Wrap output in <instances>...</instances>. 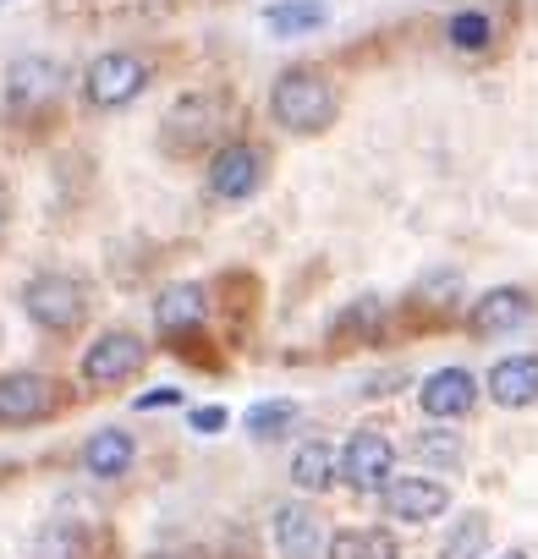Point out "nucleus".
I'll use <instances>...</instances> for the list:
<instances>
[{
  "mask_svg": "<svg viewBox=\"0 0 538 559\" xmlns=\"http://www.w3.org/2000/svg\"><path fill=\"white\" fill-rule=\"evenodd\" d=\"M527 313H533V297L522 286H494L489 297L472 302L467 324H472V335H500V330H516Z\"/></svg>",
  "mask_w": 538,
  "mask_h": 559,
  "instance_id": "nucleus-16",
  "label": "nucleus"
},
{
  "mask_svg": "<svg viewBox=\"0 0 538 559\" xmlns=\"http://www.w3.org/2000/svg\"><path fill=\"white\" fill-rule=\"evenodd\" d=\"M489 401L494 406H505V412H522V406H533L538 401V357H500L494 368H489Z\"/></svg>",
  "mask_w": 538,
  "mask_h": 559,
  "instance_id": "nucleus-14",
  "label": "nucleus"
},
{
  "mask_svg": "<svg viewBox=\"0 0 538 559\" xmlns=\"http://www.w3.org/2000/svg\"><path fill=\"white\" fill-rule=\"evenodd\" d=\"M412 455L429 461V466H461V439H456L451 428H423V433L412 439Z\"/></svg>",
  "mask_w": 538,
  "mask_h": 559,
  "instance_id": "nucleus-23",
  "label": "nucleus"
},
{
  "mask_svg": "<svg viewBox=\"0 0 538 559\" xmlns=\"http://www.w3.org/2000/svg\"><path fill=\"white\" fill-rule=\"evenodd\" d=\"M258 181H264V154H258L253 143H225V148H214V159H209V192H214V198L242 203V198L258 192Z\"/></svg>",
  "mask_w": 538,
  "mask_h": 559,
  "instance_id": "nucleus-7",
  "label": "nucleus"
},
{
  "mask_svg": "<svg viewBox=\"0 0 538 559\" xmlns=\"http://www.w3.org/2000/svg\"><path fill=\"white\" fill-rule=\"evenodd\" d=\"M143 88H149V61L132 50H105L83 72V99L94 110H127Z\"/></svg>",
  "mask_w": 538,
  "mask_h": 559,
  "instance_id": "nucleus-3",
  "label": "nucleus"
},
{
  "mask_svg": "<svg viewBox=\"0 0 538 559\" xmlns=\"http://www.w3.org/2000/svg\"><path fill=\"white\" fill-rule=\"evenodd\" d=\"M214 127H220V99L214 94H187V99H176L171 105V116H165V148L176 154H192V148H203L209 138H214Z\"/></svg>",
  "mask_w": 538,
  "mask_h": 559,
  "instance_id": "nucleus-9",
  "label": "nucleus"
},
{
  "mask_svg": "<svg viewBox=\"0 0 538 559\" xmlns=\"http://www.w3.org/2000/svg\"><path fill=\"white\" fill-rule=\"evenodd\" d=\"M325 17H330L325 0H276V7L264 12V28L276 39H297V34H314Z\"/></svg>",
  "mask_w": 538,
  "mask_h": 559,
  "instance_id": "nucleus-17",
  "label": "nucleus"
},
{
  "mask_svg": "<svg viewBox=\"0 0 538 559\" xmlns=\"http://www.w3.org/2000/svg\"><path fill=\"white\" fill-rule=\"evenodd\" d=\"M23 313L50 330V335H72L83 319H89V286L78 274H61V269H45L23 286Z\"/></svg>",
  "mask_w": 538,
  "mask_h": 559,
  "instance_id": "nucleus-2",
  "label": "nucleus"
},
{
  "mask_svg": "<svg viewBox=\"0 0 538 559\" xmlns=\"http://www.w3.org/2000/svg\"><path fill=\"white\" fill-rule=\"evenodd\" d=\"M325 559H396V543H390V532H358V526H347V532H336L325 543Z\"/></svg>",
  "mask_w": 538,
  "mask_h": 559,
  "instance_id": "nucleus-19",
  "label": "nucleus"
},
{
  "mask_svg": "<svg viewBox=\"0 0 538 559\" xmlns=\"http://www.w3.org/2000/svg\"><path fill=\"white\" fill-rule=\"evenodd\" d=\"M494 559H527V554H522V548H505V554H494Z\"/></svg>",
  "mask_w": 538,
  "mask_h": 559,
  "instance_id": "nucleus-28",
  "label": "nucleus"
},
{
  "mask_svg": "<svg viewBox=\"0 0 538 559\" xmlns=\"http://www.w3.org/2000/svg\"><path fill=\"white\" fill-rule=\"evenodd\" d=\"M276 548L281 559H325V521L314 504L286 499L276 504Z\"/></svg>",
  "mask_w": 538,
  "mask_h": 559,
  "instance_id": "nucleus-11",
  "label": "nucleus"
},
{
  "mask_svg": "<svg viewBox=\"0 0 538 559\" xmlns=\"http://www.w3.org/2000/svg\"><path fill=\"white\" fill-rule=\"evenodd\" d=\"M483 548H489V515H456V526L445 532V543H440V559H483Z\"/></svg>",
  "mask_w": 538,
  "mask_h": 559,
  "instance_id": "nucleus-20",
  "label": "nucleus"
},
{
  "mask_svg": "<svg viewBox=\"0 0 538 559\" xmlns=\"http://www.w3.org/2000/svg\"><path fill=\"white\" fill-rule=\"evenodd\" d=\"M176 401H182V390H176V384H171V390H149V395H138V406H143V412H154V406H176Z\"/></svg>",
  "mask_w": 538,
  "mask_h": 559,
  "instance_id": "nucleus-25",
  "label": "nucleus"
},
{
  "mask_svg": "<svg viewBox=\"0 0 538 559\" xmlns=\"http://www.w3.org/2000/svg\"><path fill=\"white\" fill-rule=\"evenodd\" d=\"M149 559H198L192 548H182V554H149Z\"/></svg>",
  "mask_w": 538,
  "mask_h": 559,
  "instance_id": "nucleus-27",
  "label": "nucleus"
},
{
  "mask_svg": "<svg viewBox=\"0 0 538 559\" xmlns=\"http://www.w3.org/2000/svg\"><path fill=\"white\" fill-rule=\"evenodd\" d=\"M187 423H192V433H220V428H225L231 417H225V406H198V412H192Z\"/></svg>",
  "mask_w": 538,
  "mask_h": 559,
  "instance_id": "nucleus-24",
  "label": "nucleus"
},
{
  "mask_svg": "<svg viewBox=\"0 0 538 559\" xmlns=\"http://www.w3.org/2000/svg\"><path fill=\"white\" fill-rule=\"evenodd\" d=\"M292 483H297L303 493H325V488L336 483V450H330L325 439L297 444V455H292Z\"/></svg>",
  "mask_w": 538,
  "mask_h": 559,
  "instance_id": "nucleus-18",
  "label": "nucleus"
},
{
  "mask_svg": "<svg viewBox=\"0 0 538 559\" xmlns=\"http://www.w3.org/2000/svg\"><path fill=\"white\" fill-rule=\"evenodd\" d=\"M379 499H385V510H390L396 521H412V526L451 510V488L434 483V477H390V483L379 488Z\"/></svg>",
  "mask_w": 538,
  "mask_h": 559,
  "instance_id": "nucleus-10",
  "label": "nucleus"
},
{
  "mask_svg": "<svg viewBox=\"0 0 538 559\" xmlns=\"http://www.w3.org/2000/svg\"><path fill=\"white\" fill-rule=\"evenodd\" d=\"M132 461H138V439H132L127 428H100V433L83 444V472H89V477H100V483L127 477V472H132Z\"/></svg>",
  "mask_w": 538,
  "mask_h": 559,
  "instance_id": "nucleus-15",
  "label": "nucleus"
},
{
  "mask_svg": "<svg viewBox=\"0 0 538 559\" xmlns=\"http://www.w3.org/2000/svg\"><path fill=\"white\" fill-rule=\"evenodd\" d=\"M336 110H341V94H336L330 72H319V67H292L269 88V116L286 132H325L336 121Z\"/></svg>",
  "mask_w": 538,
  "mask_h": 559,
  "instance_id": "nucleus-1",
  "label": "nucleus"
},
{
  "mask_svg": "<svg viewBox=\"0 0 538 559\" xmlns=\"http://www.w3.org/2000/svg\"><path fill=\"white\" fill-rule=\"evenodd\" d=\"M56 412V384L45 373H7L0 379V428H28Z\"/></svg>",
  "mask_w": 538,
  "mask_h": 559,
  "instance_id": "nucleus-8",
  "label": "nucleus"
},
{
  "mask_svg": "<svg viewBox=\"0 0 538 559\" xmlns=\"http://www.w3.org/2000/svg\"><path fill=\"white\" fill-rule=\"evenodd\" d=\"M445 39L456 50H489L494 23H489V12H456V17H445Z\"/></svg>",
  "mask_w": 538,
  "mask_h": 559,
  "instance_id": "nucleus-22",
  "label": "nucleus"
},
{
  "mask_svg": "<svg viewBox=\"0 0 538 559\" xmlns=\"http://www.w3.org/2000/svg\"><path fill=\"white\" fill-rule=\"evenodd\" d=\"M297 423V401H258L247 406V433L253 439H281Z\"/></svg>",
  "mask_w": 538,
  "mask_h": 559,
  "instance_id": "nucleus-21",
  "label": "nucleus"
},
{
  "mask_svg": "<svg viewBox=\"0 0 538 559\" xmlns=\"http://www.w3.org/2000/svg\"><path fill=\"white\" fill-rule=\"evenodd\" d=\"M472 401H478V379H472L467 368H440V373H429V379L418 384V406H423L434 423L467 417Z\"/></svg>",
  "mask_w": 538,
  "mask_h": 559,
  "instance_id": "nucleus-12",
  "label": "nucleus"
},
{
  "mask_svg": "<svg viewBox=\"0 0 538 559\" xmlns=\"http://www.w3.org/2000/svg\"><path fill=\"white\" fill-rule=\"evenodd\" d=\"M7 219H12V203H7V187H0V236H7Z\"/></svg>",
  "mask_w": 538,
  "mask_h": 559,
  "instance_id": "nucleus-26",
  "label": "nucleus"
},
{
  "mask_svg": "<svg viewBox=\"0 0 538 559\" xmlns=\"http://www.w3.org/2000/svg\"><path fill=\"white\" fill-rule=\"evenodd\" d=\"M56 94H61V67H56L50 56H23V61L7 67V110H12L17 121L50 110Z\"/></svg>",
  "mask_w": 538,
  "mask_h": 559,
  "instance_id": "nucleus-6",
  "label": "nucleus"
},
{
  "mask_svg": "<svg viewBox=\"0 0 538 559\" xmlns=\"http://www.w3.org/2000/svg\"><path fill=\"white\" fill-rule=\"evenodd\" d=\"M143 362H149V346H143L132 330H110V335H100V341L83 352L78 373H83V384H94V390H110V384L132 379Z\"/></svg>",
  "mask_w": 538,
  "mask_h": 559,
  "instance_id": "nucleus-5",
  "label": "nucleus"
},
{
  "mask_svg": "<svg viewBox=\"0 0 538 559\" xmlns=\"http://www.w3.org/2000/svg\"><path fill=\"white\" fill-rule=\"evenodd\" d=\"M336 477L347 488H358V493H379L396 477V444L385 433H374V428H358L347 439V450L336 455Z\"/></svg>",
  "mask_w": 538,
  "mask_h": 559,
  "instance_id": "nucleus-4",
  "label": "nucleus"
},
{
  "mask_svg": "<svg viewBox=\"0 0 538 559\" xmlns=\"http://www.w3.org/2000/svg\"><path fill=\"white\" fill-rule=\"evenodd\" d=\"M203 313H209V297H203V286H192V280H182V286H165V292L154 297V330L171 335V341L192 335V330L203 324Z\"/></svg>",
  "mask_w": 538,
  "mask_h": 559,
  "instance_id": "nucleus-13",
  "label": "nucleus"
}]
</instances>
